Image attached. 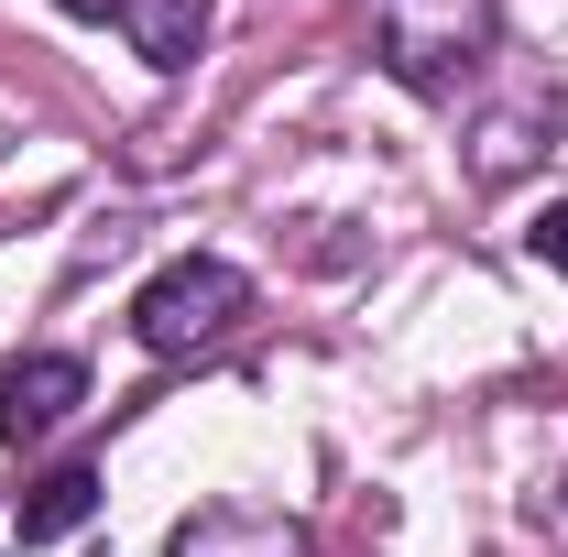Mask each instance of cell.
I'll use <instances>...</instances> for the list:
<instances>
[{
    "label": "cell",
    "mask_w": 568,
    "mask_h": 557,
    "mask_svg": "<svg viewBox=\"0 0 568 557\" xmlns=\"http://www.w3.org/2000/svg\"><path fill=\"white\" fill-rule=\"evenodd\" d=\"M241 306H252L241 263L186 252V263H164V274L132 295V340H142V350H209V340H230V328H241Z\"/></svg>",
    "instance_id": "cell-1"
},
{
    "label": "cell",
    "mask_w": 568,
    "mask_h": 557,
    "mask_svg": "<svg viewBox=\"0 0 568 557\" xmlns=\"http://www.w3.org/2000/svg\"><path fill=\"white\" fill-rule=\"evenodd\" d=\"M77 405H88V361H67V350H33V361H11V372H0V448H22V437L67 426Z\"/></svg>",
    "instance_id": "cell-2"
},
{
    "label": "cell",
    "mask_w": 568,
    "mask_h": 557,
    "mask_svg": "<svg viewBox=\"0 0 568 557\" xmlns=\"http://www.w3.org/2000/svg\"><path fill=\"white\" fill-rule=\"evenodd\" d=\"M132 22V44H142V67H197V44H209V0H132L121 11Z\"/></svg>",
    "instance_id": "cell-3"
},
{
    "label": "cell",
    "mask_w": 568,
    "mask_h": 557,
    "mask_svg": "<svg viewBox=\"0 0 568 557\" xmlns=\"http://www.w3.org/2000/svg\"><path fill=\"white\" fill-rule=\"evenodd\" d=\"M88 514H99V470H44V482L22 492V547H55V536H77V525H88Z\"/></svg>",
    "instance_id": "cell-4"
},
{
    "label": "cell",
    "mask_w": 568,
    "mask_h": 557,
    "mask_svg": "<svg viewBox=\"0 0 568 557\" xmlns=\"http://www.w3.org/2000/svg\"><path fill=\"white\" fill-rule=\"evenodd\" d=\"M525 252H536L547 274H568V198H547V209L525 219Z\"/></svg>",
    "instance_id": "cell-5"
},
{
    "label": "cell",
    "mask_w": 568,
    "mask_h": 557,
    "mask_svg": "<svg viewBox=\"0 0 568 557\" xmlns=\"http://www.w3.org/2000/svg\"><path fill=\"white\" fill-rule=\"evenodd\" d=\"M55 11H77V22H121L132 0H55Z\"/></svg>",
    "instance_id": "cell-6"
}]
</instances>
